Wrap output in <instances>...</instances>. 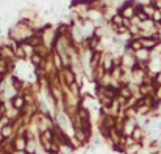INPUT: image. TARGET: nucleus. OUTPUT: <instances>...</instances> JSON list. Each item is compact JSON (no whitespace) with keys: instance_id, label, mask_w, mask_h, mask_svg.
Instances as JSON below:
<instances>
[{"instance_id":"obj_6","label":"nucleus","mask_w":161,"mask_h":154,"mask_svg":"<svg viewBox=\"0 0 161 154\" xmlns=\"http://www.w3.org/2000/svg\"><path fill=\"white\" fill-rule=\"evenodd\" d=\"M142 143H139V142H135V143H131V145H128V146H125V151L124 154H139L142 151Z\"/></svg>"},{"instance_id":"obj_13","label":"nucleus","mask_w":161,"mask_h":154,"mask_svg":"<svg viewBox=\"0 0 161 154\" xmlns=\"http://www.w3.org/2000/svg\"><path fill=\"white\" fill-rule=\"evenodd\" d=\"M3 142H5V139L0 136V150H2V146H3Z\"/></svg>"},{"instance_id":"obj_10","label":"nucleus","mask_w":161,"mask_h":154,"mask_svg":"<svg viewBox=\"0 0 161 154\" xmlns=\"http://www.w3.org/2000/svg\"><path fill=\"white\" fill-rule=\"evenodd\" d=\"M75 146L74 143H61L59 145V154H74L75 153Z\"/></svg>"},{"instance_id":"obj_1","label":"nucleus","mask_w":161,"mask_h":154,"mask_svg":"<svg viewBox=\"0 0 161 154\" xmlns=\"http://www.w3.org/2000/svg\"><path fill=\"white\" fill-rule=\"evenodd\" d=\"M119 14L127 19V20H131L135 16H136V2L135 0H128L124 6L119 8Z\"/></svg>"},{"instance_id":"obj_7","label":"nucleus","mask_w":161,"mask_h":154,"mask_svg":"<svg viewBox=\"0 0 161 154\" xmlns=\"http://www.w3.org/2000/svg\"><path fill=\"white\" fill-rule=\"evenodd\" d=\"M52 61H53V65L55 69L58 70V72H61L63 69H64V62H63V58L59 56V53L58 51H52Z\"/></svg>"},{"instance_id":"obj_3","label":"nucleus","mask_w":161,"mask_h":154,"mask_svg":"<svg viewBox=\"0 0 161 154\" xmlns=\"http://www.w3.org/2000/svg\"><path fill=\"white\" fill-rule=\"evenodd\" d=\"M133 54H135L138 64H149L152 61V51L147 50V49H141V50L135 51Z\"/></svg>"},{"instance_id":"obj_11","label":"nucleus","mask_w":161,"mask_h":154,"mask_svg":"<svg viewBox=\"0 0 161 154\" xmlns=\"http://www.w3.org/2000/svg\"><path fill=\"white\" fill-rule=\"evenodd\" d=\"M152 5H153L157 9H160L161 11V0H152Z\"/></svg>"},{"instance_id":"obj_12","label":"nucleus","mask_w":161,"mask_h":154,"mask_svg":"<svg viewBox=\"0 0 161 154\" xmlns=\"http://www.w3.org/2000/svg\"><path fill=\"white\" fill-rule=\"evenodd\" d=\"M13 154H28V153H27V151H19V150H16Z\"/></svg>"},{"instance_id":"obj_9","label":"nucleus","mask_w":161,"mask_h":154,"mask_svg":"<svg viewBox=\"0 0 161 154\" xmlns=\"http://www.w3.org/2000/svg\"><path fill=\"white\" fill-rule=\"evenodd\" d=\"M44 61H46V58H42V56H41V54H38V53H35V54L30 58V62H31V65H33L35 69H38V67H42Z\"/></svg>"},{"instance_id":"obj_2","label":"nucleus","mask_w":161,"mask_h":154,"mask_svg":"<svg viewBox=\"0 0 161 154\" xmlns=\"http://www.w3.org/2000/svg\"><path fill=\"white\" fill-rule=\"evenodd\" d=\"M100 65L103 67V70H105L107 73H111V72H113V69H114V54H113L111 51L102 53V62H100Z\"/></svg>"},{"instance_id":"obj_4","label":"nucleus","mask_w":161,"mask_h":154,"mask_svg":"<svg viewBox=\"0 0 161 154\" xmlns=\"http://www.w3.org/2000/svg\"><path fill=\"white\" fill-rule=\"evenodd\" d=\"M9 103H11V106H13L14 109H17V110H20V112H22V110L27 107V104H28V103H27V98H25V95H24V94L16 95V97H14V98H13Z\"/></svg>"},{"instance_id":"obj_8","label":"nucleus","mask_w":161,"mask_h":154,"mask_svg":"<svg viewBox=\"0 0 161 154\" xmlns=\"http://www.w3.org/2000/svg\"><path fill=\"white\" fill-rule=\"evenodd\" d=\"M146 137H147V134H146V131L141 129V128H136V129L133 131V134H131V139H133L135 142H139V143H142Z\"/></svg>"},{"instance_id":"obj_5","label":"nucleus","mask_w":161,"mask_h":154,"mask_svg":"<svg viewBox=\"0 0 161 154\" xmlns=\"http://www.w3.org/2000/svg\"><path fill=\"white\" fill-rule=\"evenodd\" d=\"M27 143H28L27 136H16V139H14V146H16V150H19V151H27Z\"/></svg>"}]
</instances>
